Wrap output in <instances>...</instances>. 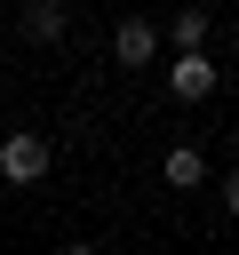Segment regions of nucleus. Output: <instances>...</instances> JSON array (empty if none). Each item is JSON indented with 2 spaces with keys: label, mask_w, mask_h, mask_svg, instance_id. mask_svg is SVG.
Instances as JSON below:
<instances>
[{
  "label": "nucleus",
  "mask_w": 239,
  "mask_h": 255,
  "mask_svg": "<svg viewBox=\"0 0 239 255\" xmlns=\"http://www.w3.org/2000/svg\"><path fill=\"white\" fill-rule=\"evenodd\" d=\"M48 167H56V151H48V135H40V128H8V135H0V183L32 191Z\"/></svg>",
  "instance_id": "f257e3e1"
},
{
  "label": "nucleus",
  "mask_w": 239,
  "mask_h": 255,
  "mask_svg": "<svg viewBox=\"0 0 239 255\" xmlns=\"http://www.w3.org/2000/svg\"><path fill=\"white\" fill-rule=\"evenodd\" d=\"M215 80H223L215 56H175V64H167V96H175V104H207Z\"/></svg>",
  "instance_id": "f03ea898"
},
{
  "label": "nucleus",
  "mask_w": 239,
  "mask_h": 255,
  "mask_svg": "<svg viewBox=\"0 0 239 255\" xmlns=\"http://www.w3.org/2000/svg\"><path fill=\"white\" fill-rule=\"evenodd\" d=\"M159 56V24L151 16H120L112 24V64H151Z\"/></svg>",
  "instance_id": "7ed1b4c3"
},
{
  "label": "nucleus",
  "mask_w": 239,
  "mask_h": 255,
  "mask_svg": "<svg viewBox=\"0 0 239 255\" xmlns=\"http://www.w3.org/2000/svg\"><path fill=\"white\" fill-rule=\"evenodd\" d=\"M159 183H167V191H199V183H207V151H199V143H167V151H159Z\"/></svg>",
  "instance_id": "20e7f679"
},
{
  "label": "nucleus",
  "mask_w": 239,
  "mask_h": 255,
  "mask_svg": "<svg viewBox=\"0 0 239 255\" xmlns=\"http://www.w3.org/2000/svg\"><path fill=\"white\" fill-rule=\"evenodd\" d=\"M24 32H32V40H64V32H72V8H64V0H32V8H24Z\"/></svg>",
  "instance_id": "39448f33"
},
{
  "label": "nucleus",
  "mask_w": 239,
  "mask_h": 255,
  "mask_svg": "<svg viewBox=\"0 0 239 255\" xmlns=\"http://www.w3.org/2000/svg\"><path fill=\"white\" fill-rule=\"evenodd\" d=\"M167 40H175V56H207V8L167 16Z\"/></svg>",
  "instance_id": "423d86ee"
},
{
  "label": "nucleus",
  "mask_w": 239,
  "mask_h": 255,
  "mask_svg": "<svg viewBox=\"0 0 239 255\" xmlns=\"http://www.w3.org/2000/svg\"><path fill=\"white\" fill-rule=\"evenodd\" d=\"M223 215H239V167L223 175Z\"/></svg>",
  "instance_id": "0eeeda50"
},
{
  "label": "nucleus",
  "mask_w": 239,
  "mask_h": 255,
  "mask_svg": "<svg viewBox=\"0 0 239 255\" xmlns=\"http://www.w3.org/2000/svg\"><path fill=\"white\" fill-rule=\"evenodd\" d=\"M56 255H96V247H88V239H64V247H56Z\"/></svg>",
  "instance_id": "6e6552de"
},
{
  "label": "nucleus",
  "mask_w": 239,
  "mask_h": 255,
  "mask_svg": "<svg viewBox=\"0 0 239 255\" xmlns=\"http://www.w3.org/2000/svg\"><path fill=\"white\" fill-rule=\"evenodd\" d=\"M0 24H8V8H0Z\"/></svg>",
  "instance_id": "1a4fd4ad"
}]
</instances>
